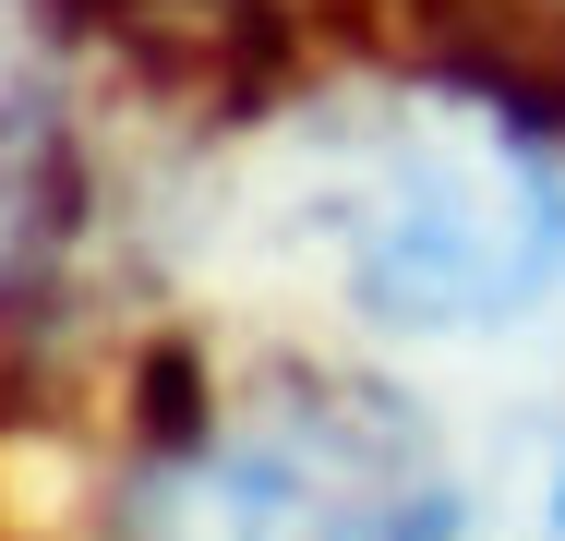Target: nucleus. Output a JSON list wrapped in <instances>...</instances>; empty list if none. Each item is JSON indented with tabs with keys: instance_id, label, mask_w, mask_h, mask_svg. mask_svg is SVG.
<instances>
[{
	"instance_id": "nucleus-1",
	"label": "nucleus",
	"mask_w": 565,
	"mask_h": 541,
	"mask_svg": "<svg viewBox=\"0 0 565 541\" xmlns=\"http://www.w3.org/2000/svg\"><path fill=\"white\" fill-rule=\"evenodd\" d=\"M313 241L385 337H493L565 289V145L530 108L409 73L326 120Z\"/></svg>"
},
{
	"instance_id": "nucleus-2",
	"label": "nucleus",
	"mask_w": 565,
	"mask_h": 541,
	"mask_svg": "<svg viewBox=\"0 0 565 541\" xmlns=\"http://www.w3.org/2000/svg\"><path fill=\"white\" fill-rule=\"evenodd\" d=\"M469 494L446 433L373 373H253L193 385V361H157L145 445L120 481V541H457Z\"/></svg>"
},
{
	"instance_id": "nucleus-3",
	"label": "nucleus",
	"mask_w": 565,
	"mask_h": 541,
	"mask_svg": "<svg viewBox=\"0 0 565 541\" xmlns=\"http://www.w3.org/2000/svg\"><path fill=\"white\" fill-rule=\"evenodd\" d=\"M397 12L422 36V73L530 108L542 132L565 120V0H397Z\"/></svg>"
},
{
	"instance_id": "nucleus-4",
	"label": "nucleus",
	"mask_w": 565,
	"mask_h": 541,
	"mask_svg": "<svg viewBox=\"0 0 565 541\" xmlns=\"http://www.w3.org/2000/svg\"><path fill=\"white\" fill-rule=\"evenodd\" d=\"M554 541H565V457H554Z\"/></svg>"
}]
</instances>
